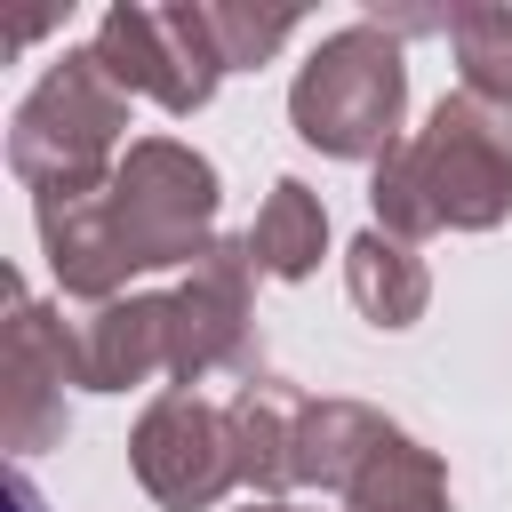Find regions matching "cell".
<instances>
[{"label": "cell", "mask_w": 512, "mask_h": 512, "mask_svg": "<svg viewBox=\"0 0 512 512\" xmlns=\"http://www.w3.org/2000/svg\"><path fill=\"white\" fill-rule=\"evenodd\" d=\"M344 512H456V504H448V464H440V448H424L416 432L392 424V432L368 448V464L352 472Z\"/></svg>", "instance_id": "7c38bea8"}, {"label": "cell", "mask_w": 512, "mask_h": 512, "mask_svg": "<svg viewBox=\"0 0 512 512\" xmlns=\"http://www.w3.org/2000/svg\"><path fill=\"white\" fill-rule=\"evenodd\" d=\"M392 432V416H376L368 400H304V424H296V488H352V472L368 464V448Z\"/></svg>", "instance_id": "4fadbf2b"}, {"label": "cell", "mask_w": 512, "mask_h": 512, "mask_svg": "<svg viewBox=\"0 0 512 512\" xmlns=\"http://www.w3.org/2000/svg\"><path fill=\"white\" fill-rule=\"evenodd\" d=\"M408 120V64L384 24H336L288 80V128L328 160H384Z\"/></svg>", "instance_id": "277c9868"}, {"label": "cell", "mask_w": 512, "mask_h": 512, "mask_svg": "<svg viewBox=\"0 0 512 512\" xmlns=\"http://www.w3.org/2000/svg\"><path fill=\"white\" fill-rule=\"evenodd\" d=\"M240 240H248L256 272H272V280H312L320 256H328V208H320V192H312L304 176H280Z\"/></svg>", "instance_id": "5bb4252c"}, {"label": "cell", "mask_w": 512, "mask_h": 512, "mask_svg": "<svg viewBox=\"0 0 512 512\" xmlns=\"http://www.w3.org/2000/svg\"><path fill=\"white\" fill-rule=\"evenodd\" d=\"M128 472L160 512H216L240 488L232 416L200 392H160L128 432Z\"/></svg>", "instance_id": "8992f818"}, {"label": "cell", "mask_w": 512, "mask_h": 512, "mask_svg": "<svg viewBox=\"0 0 512 512\" xmlns=\"http://www.w3.org/2000/svg\"><path fill=\"white\" fill-rule=\"evenodd\" d=\"M232 448H240V488L248 496H288L296 488V424H304V392L280 384V376H248L232 400Z\"/></svg>", "instance_id": "30bf717a"}, {"label": "cell", "mask_w": 512, "mask_h": 512, "mask_svg": "<svg viewBox=\"0 0 512 512\" xmlns=\"http://www.w3.org/2000/svg\"><path fill=\"white\" fill-rule=\"evenodd\" d=\"M248 512H320V504H288V496L272 504V496H248Z\"/></svg>", "instance_id": "ac0fdd59"}, {"label": "cell", "mask_w": 512, "mask_h": 512, "mask_svg": "<svg viewBox=\"0 0 512 512\" xmlns=\"http://www.w3.org/2000/svg\"><path fill=\"white\" fill-rule=\"evenodd\" d=\"M88 48L104 56V72L128 96H152L168 120H192L224 80V48H216V24H208V0H168V8L120 0V8L96 16Z\"/></svg>", "instance_id": "5b68a950"}, {"label": "cell", "mask_w": 512, "mask_h": 512, "mask_svg": "<svg viewBox=\"0 0 512 512\" xmlns=\"http://www.w3.org/2000/svg\"><path fill=\"white\" fill-rule=\"evenodd\" d=\"M64 384H80L72 376V328L40 296L16 288V312H8V448H16V464L64 440V424H72Z\"/></svg>", "instance_id": "ba28073f"}, {"label": "cell", "mask_w": 512, "mask_h": 512, "mask_svg": "<svg viewBox=\"0 0 512 512\" xmlns=\"http://www.w3.org/2000/svg\"><path fill=\"white\" fill-rule=\"evenodd\" d=\"M216 160L192 152L184 136H136L96 192H40V256L72 304H112L128 296L136 272H192L224 232H216Z\"/></svg>", "instance_id": "6da1fadb"}, {"label": "cell", "mask_w": 512, "mask_h": 512, "mask_svg": "<svg viewBox=\"0 0 512 512\" xmlns=\"http://www.w3.org/2000/svg\"><path fill=\"white\" fill-rule=\"evenodd\" d=\"M128 144H136L128 88L104 72L96 48H64L8 120V176L32 200L40 192H96V184H112Z\"/></svg>", "instance_id": "3957f363"}, {"label": "cell", "mask_w": 512, "mask_h": 512, "mask_svg": "<svg viewBox=\"0 0 512 512\" xmlns=\"http://www.w3.org/2000/svg\"><path fill=\"white\" fill-rule=\"evenodd\" d=\"M176 360V304L168 288H128L112 304H96L88 320H72V376L80 392H136L152 376H168Z\"/></svg>", "instance_id": "9c48e42d"}, {"label": "cell", "mask_w": 512, "mask_h": 512, "mask_svg": "<svg viewBox=\"0 0 512 512\" xmlns=\"http://www.w3.org/2000/svg\"><path fill=\"white\" fill-rule=\"evenodd\" d=\"M448 48H456V80L464 96L512 112V8L504 0H472L448 16Z\"/></svg>", "instance_id": "9a60e30c"}, {"label": "cell", "mask_w": 512, "mask_h": 512, "mask_svg": "<svg viewBox=\"0 0 512 512\" xmlns=\"http://www.w3.org/2000/svg\"><path fill=\"white\" fill-rule=\"evenodd\" d=\"M344 288H352L360 320H376V328H416L424 304H432V272H424V256H416L408 240L376 232V224L344 248Z\"/></svg>", "instance_id": "8fae6325"}, {"label": "cell", "mask_w": 512, "mask_h": 512, "mask_svg": "<svg viewBox=\"0 0 512 512\" xmlns=\"http://www.w3.org/2000/svg\"><path fill=\"white\" fill-rule=\"evenodd\" d=\"M8 504H16V512H48V504H40V488L24 480V464H16V480H8Z\"/></svg>", "instance_id": "e0dca14e"}, {"label": "cell", "mask_w": 512, "mask_h": 512, "mask_svg": "<svg viewBox=\"0 0 512 512\" xmlns=\"http://www.w3.org/2000/svg\"><path fill=\"white\" fill-rule=\"evenodd\" d=\"M376 232L432 240V232H496L512 216V112L480 96H440L416 136H400L368 176Z\"/></svg>", "instance_id": "7a4b0ae2"}, {"label": "cell", "mask_w": 512, "mask_h": 512, "mask_svg": "<svg viewBox=\"0 0 512 512\" xmlns=\"http://www.w3.org/2000/svg\"><path fill=\"white\" fill-rule=\"evenodd\" d=\"M208 24H216V48H224V72H256V64L296 32V8H240V0H208Z\"/></svg>", "instance_id": "2e32d148"}, {"label": "cell", "mask_w": 512, "mask_h": 512, "mask_svg": "<svg viewBox=\"0 0 512 512\" xmlns=\"http://www.w3.org/2000/svg\"><path fill=\"white\" fill-rule=\"evenodd\" d=\"M248 280H256V256L248 240H216L176 288V360H168V392H192L208 376H264L256 368V304H248Z\"/></svg>", "instance_id": "52a82bcc"}]
</instances>
